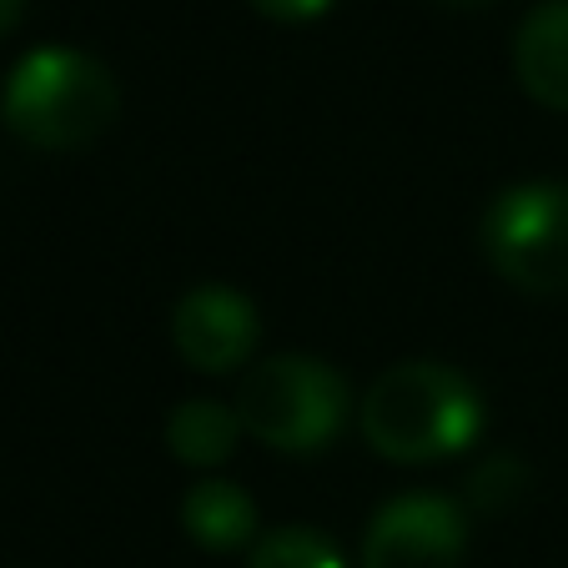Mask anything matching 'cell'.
Returning a JSON list of instances; mask_svg holds the SVG:
<instances>
[{
    "instance_id": "cell-8",
    "label": "cell",
    "mask_w": 568,
    "mask_h": 568,
    "mask_svg": "<svg viewBox=\"0 0 568 568\" xmlns=\"http://www.w3.org/2000/svg\"><path fill=\"white\" fill-rule=\"evenodd\" d=\"M182 528L206 554H232V548H242L257 534V508H252V498L236 483L202 478L182 498Z\"/></svg>"
},
{
    "instance_id": "cell-11",
    "label": "cell",
    "mask_w": 568,
    "mask_h": 568,
    "mask_svg": "<svg viewBox=\"0 0 568 568\" xmlns=\"http://www.w3.org/2000/svg\"><path fill=\"white\" fill-rule=\"evenodd\" d=\"M524 478L528 473L518 468L514 458H488L473 473V504H478L483 514H504V508L524 494Z\"/></svg>"
},
{
    "instance_id": "cell-7",
    "label": "cell",
    "mask_w": 568,
    "mask_h": 568,
    "mask_svg": "<svg viewBox=\"0 0 568 568\" xmlns=\"http://www.w3.org/2000/svg\"><path fill=\"white\" fill-rule=\"evenodd\" d=\"M518 87L548 111H568V0H544L514 36Z\"/></svg>"
},
{
    "instance_id": "cell-13",
    "label": "cell",
    "mask_w": 568,
    "mask_h": 568,
    "mask_svg": "<svg viewBox=\"0 0 568 568\" xmlns=\"http://www.w3.org/2000/svg\"><path fill=\"white\" fill-rule=\"evenodd\" d=\"M21 11H26V0H0V36H6V31H16V21H21Z\"/></svg>"
},
{
    "instance_id": "cell-1",
    "label": "cell",
    "mask_w": 568,
    "mask_h": 568,
    "mask_svg": "<svg viewBox=\"0 0 568 568\" xmlns=\"http://www.w3.org/2000/svg\"><path fill=\"white\" fill-rule=\"evenodd\" d=\"M478 433L483 397L458 367L397 363L363 397V438L393 463L453 458Z\"/></svg>"
},
{
    "instance_id": "cell-3",
    "label": "cell",
    "mask_w": 568,
    "mask_h": 568,
    "mask_svg": "<svg viewBox=\"0 0 568 568\" xmlns=\"http://www.w3.org/2000/svg\"><path fill=\"white\" fill-rule=\"evenodd\" d=\"M347 383L317 357L282 353L252 363L236 387V418L242 433L282 453H317L347 423Z\"/></svg>"
},
{
    "instance_id": "cell-5",
    "label": "cell",
    "mask_w": 568,
    "mask_h": 568,
    "mask_svg": "<svg viewBox=\"0 0 568 568\" xmlns=\"http://www.w3.org/2000/svg\"><path fill=\"white\" fill-rule=\"evenodd\" d=\"M468 514L443 494H403L367 524L363 568H458Z\"/></svg>"
},
{
    "instance_id": "cell-6",
    "label": "cell",
    "mask_w": 568,
    "mask_h": 568,
    "mask_svg": "<svg viewBox=\"0 0 568 568\" xmlns=\"http://www.w3.org/2000/svg\"><path fill=\"white\" fill-rule=\"evenodd\" d=\"M172 343L196 373H232L257 347V307L226 282H202L176 302Z\"/></svg>"
},
{
    "instance_id": "cell-9",
    "label": "cell",
    "mask_w": 568,
    "mask_h": 568,
    "mask_svg": "<svg viewBox=\"0 0 568 568\" xmlns=\"http://www.w3.org/2000/svg\"><path fill=\"white\" fill-rule=\"evenodd\" d=\"M236 438H242L236 408L212 403V397H186V403L172 408V418H166V448L186 468H216V463H226Z\"/></svg>"
},
{
    "instance_id": "cell-2",
    "label": "cell",
    "mask_w": 568,
    "mask_h": 568,
    "mask_svg": "<svg viewBox=\"0 0 568 568\" xmlns=\"http://www.w3.org/2000/svg\"><path fill=\"white\" fill-rule=\"evenodd\" d=\"M121 87L97 55L41 45L6 81V126L36 151H75L116 121Z\"/></svg>"
},
{
    "instance_id": "cell-10",
    "label": "cell",
    "mask_w": 568,
    "mask_h": 568,
    "mask_svg": "<svg viewBox=\"0 0 568 568\" xmlns=\"http://www.w3.org/2000/svg\"><path fill=\"white\" fill-rule=\"evenodd\" d=\"M247 568H347L343 554L322 534L302 524H287V528H272L257 548H252Z\"/></svg>"
},
{
    "instance_id": "cell-12",
    "label": "cell",
    "mask_w": 568,
    "mask_h": 568,
    "mask_svg": "<svg viewBox=\"0 0 568 568\" xmlns=\"http://www.w3.org/2000/svg\"><path fill=\"white\" fill-rule=\"evenodd\" d=\"M262 16H272V21H287V26H297V21H317V16H327L333 11V0H252Z\"/></svg>"
},
{
    "instance_id": "cell-4",
    "label": "cell",
    "mask_w": 568,
    "mask_h": 568,
    "mask_svg": "<svg viewBox=\"0 0 568 568\" xmlns=\"http://www.w3.org/2000/svg\"><path fill=\"white\" fill-rule=\"evenodd\" d=\"M483 257L524 292H568V182L508 186L483 212Z\"/></svg>"
},
{
    "instance_id": "cell-14",
    "label": "cell",
    "mask_w": 568,
    "mask_h": 568,
    "mask_svg": "<svg viewBox=\"0 0 568 568\" xmlns=\"http://www.w3.org/2000/svg\"><path fill=\"white\" fill-rule=\"evenodd\" d=\"M433 6H448V11H468V6H483V0H433Z\"/></svg>"
}]
</instances>
